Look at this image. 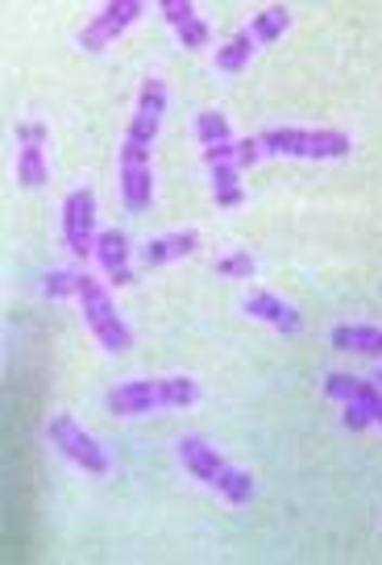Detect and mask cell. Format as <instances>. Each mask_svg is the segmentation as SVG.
I'll use <instances>...</instances> for the list:
<instances>
[{
	"label": "cell",
	"mask_w": 382,
	"mask_h": 565,
	"mask_svg": "<svg viewBox=\"0 0 382 565\" xmlns=\"http://www.w3.org/2000/svg\"><path fill=\"white\" fill-rule=\"evenodd\" d=\"M179 462H183V470L195 478V482H204V487H213V491H220V482L229 478V470H233V462H225V453L213 445V441H204V437H179Z\"/></svg>",
	"instance_id": "8"
},
{
	"label": "cell",
	"mask_w": 382,
	"mask_h": 565,
	"mask_svg": "<svg viewBox=\"0 0 382 565\" xmlns=\"http://www.w3.org/2000/svg\"><path fill=\"white\" fill-rule=\"evenodd\" d=\"M245 29L254 34L258 47H275L286 29H291V9H286V4H270V9H263V13H254Z\"/></svg>",
	"instance_id": "16"
},
{
	"label": "cell",
	"mask_w": 382,
	"mask_h": 565,
	"mask_svg": "<svg viewBox=\"0 0 382 565\" xmlns=\"http://www.w3.org/2000/svg\"><path fill=\"white\" fill-rule=\"evenodd\" d=\"M142 17H145L142 0H109L92 22L79 29V47L92 50V54H100V50L113 47L120 34H129V29L142 22Z\"/></svg>",
	"instance_id": "7"
},
{
	"label": "cell",
	"mask_w": 382,
	"mask_h": 565,
	"mask_svg": "<svg viewBox=\"0 0 382 565\" xmlns=\"http://www.w3.org/2000/svg\"><path fill=\"white\" fill-rule=\"evenodd\" d=\"M341 424L349 428V432H366V428H374V416H370V407L358 400L341 403Z\"/></svg>",
	"instance_id": "23"
},
{
	"label": "cell",
	"mask_w": 382,
	"mask_h": 565,
	"mask_svg": "<svg viewBox=\"0 0 382 565\" xmlns=\"http://www.w3.org/2000/svg\"><path fill=\"white\" fill-rule=\"evenodd\" d=\"M254 50H258L254 34H250V29H238L229 42H220V47H216V71H225V75H238V71L250 67Z\"/></svg>",
	"instance_id": "17"
},
{
	"label": "cell",
	"mask_w": 382,
	"mask_h": 565,
	"mask_svg": "<svg viewBox=\"0 0 382 565\" xmlns=\"http://www.w3.org/2000/svg\"><path fill=\"white\" fill-rule=\"evenodd\" d=\"M75 300H79L84 325H88V332L100 341V350H109V353L133 350V329L125 325V316L117 312V304H113V296H109L104 282H96L92 275H79V291H75Z\"/></svg>",
	"instance_id": "4"
},
{
	"label": "cell",
	"mask_w": 382,
	"mask_h": 565,
	"mask_svg": "<svg viewBox=\"0 0 382 565\" xmlns=\"http://www.w3.org/2000/svg\"><path fill=\"white\" fill-rule=\"evenodd\" d=\"M216 163H238V138L204 150V166H216Z\"/></svg>",
	"instance_id": "25"
},
{
	"label": "cell",
	"mask_w": 382,
	"mask_h": 565,
	"mask_svg": "<svg viewBox=\"0 0 382 565\" xmlns=\"http://www.w3.org/2000/svg\"><path fill=\"white\" fill-rule=\"evenodd\" d=\"M167 84L158 75H150L138 92V104H133V117L125 125V138H120L117 150V166H150V154H154V141H158V129H163V117H167Z\"/></svg>",
	"instance_id": "3"
},
{
	"label": "cell",
	"mask_w": 382,
	"mask_h": 565,
	"mask_svg": "<svg viewBox=\"0 0 382 565\" xmlns=\"http://www.w3.org/2000/svg\"><path fill=\"white\" fill-rule=\"evenodd\" d=\"M241 307H245V316H250V321H263V325L286 332V337L304 329V316H300V307L286 304L283 296H275V291H250Z\"/></svg>",
	"instance_id": "10"
},
{
	"label": "cell",
	"mask_w": 382,
	"mask_h": 565,
	"mask_svg": "<svg viewBox=\"0 0 382 565\" xmlns=\"http://www.w3.org/2000/svg\"><path fill=\"white\" fill-rule=\"evenodd\" d=\"M200 250V234L195 229H170V234L150 237L142 250H138V262L145 271H158V266H170V262H183Z\"/></svg>",
	"instance_id": "9"
},
{
	"label": "cell",
	"mask_w": 382,
	"mask_h": 565,
	"mask_svg": "<svg viewBox=\"0 0 382 565\" xmlns=\"http://www.w3.org/2000/svg\"><path fill=\"white\" fill-rule=\"evenodd\" d=\"M263 163V146H258V138H241L238 141V166L245 171V166H258Z\"/></svg>",
	"instance_id": "26"
},
{
	"label": "cell",
	"mask_w": 382,
	"mask_h": 565,
	"mask_svg": "<svg viewBox=\"0 0 382 565\" xmlns=\"http://www.w3.org/2000/svg\"><path fill=\"white\" fill-rule=\"evenodd\" d=\"M333 350L341 353H361V357H382V329L379 325H336L329 332Z\"/></svg>",
	"instance_id": "14"
},
{
	"label": "cell",
	"mask_w": 382,
	"mask_h": 565,
	"mask_svg": "<svg viewBox=\"0 0 382 565\" xmlns=\"http://www.w3.org/2000/svg\"><path fill=\"white\" fill-rule=\"evenodd\" d=\"M324 391H329V400H336V403H349V400L366 403L370 416H374V428H382V387L374 378H358V375H341V371H333V375L324 378Z\"/></svg>",
	"instance_id": "12"
},
{
	"label": "cell",
	"mask_w": 382,
	"mask_h": 565,
	"mask_svg": "<svg viewBox=\"0 0 382 565\" xmlns=\"http://www.w3.org/2000/svg\"><path fill=\"white\" fill-rule=\"evenodd\" d=\"M158 13L167 17L170 29H179V25H188L191 17H195V4H191V0H163Z\"/></svg>",
	"instance_id": "24"
},
{
	"label": "cell",
	"mask_w": 382,
	"mask_h": 565,
	"mask_svg": "<svg viewBox=\"0 0 382 565\" xmlns=\"http://www.w3.org/2000/svg\"><path fill=\"white\" fill-rule=\"evenodd\" d=\"M195 400H200V382L188 375L129 378L104 395L109 412H117V416H145V412H158V407H191Z\"/></svg>",
	"instance_id": "1"
},
{
	"label": "cell",
	"mask_w": 382,
	"mask_h": 565,
	"mask_svg": "<svg viewBox=\"0 0 382 565\" xmlns=\"http://www.w3.org/2000/svg\"><path fill=\"white\" fill-rule=\"evenodd\" d=\"M79 275L84 271H50L47 279H42V291H47L50 300H67L79 291Z\"/></svg>",
	"instance_id": "22"
},
{
	"label": "cell",
	"mask_w": 382,
	"mask_h": 565,
	"mask_svg": "<svg viewBox=\"0 0 382 565\" xmlns=\"http://www.w3.org/2000/svg\"><path fill=\"white\" fill-rule=\"evenodd\" d=\"M208 175H213L216 209H241V200H245V188H241V166L238 163H216V166H208Z\"/></svg>",
	"instance_id": "18"
},
{
	"label": "cell",
	"mask_w": 382,
	"mask_h": 565,
	"mask_svg": "<svg viewBox=\"0 0 382 565\" xmlns=\"http://www.w3.org/2000/svg\"><path fill=\"white\" fill-rule=\"evenodd\" d=\"M129 237L125 229H100L96 237V262H100V271L109 275V282H117V287H129V282L138 279L133 275V266H129Z\"/></svg>",
	"instance_id": "11"
},
{
	"label": "cell",
	"mask_w": 382,
	"mask_h": 565,
	"mask_svg": "<svg viewBox=\"0 0 382 565\" xmlns=\"http://www.w3.org/2000/svg\"><path fill=\"white\" fill-rule=\"evenodd\" d=\"M96 191L92 188H72L63 196V246L72 259H88L96 254Z\"/></svg>",
	"instance_id": "6"
},
{
	"label": "cell",
	"mask_w": 382,
	"mask_h": 565,
	"mask_svg": "<svg viewBox=\"0 0 382 565\" xmlns=\"http://www.w3.org/2000/svg\"><path fill=\"white\" fill-rule=\"evenodd\" d=\"M216 275H225V279H241L250 282L254 279V271H258V262H254V254L250 250H229V254H220L213 266Z\"/></svg>",
	"instance_id": "20"
},
{
	"label": "cell",
	"mask_w": 382,
	"mask_h": 565,
	"mask_svg": "<svg viewBox=\"0 0 382 565\" xmlns=\"http://www.w3.org/2000/svg\"><path fill=\"white\" fill-rule=\"evenodd\" d=\"M175 38H179V47L183 50H208L213 47V25L204 22V17H191L188 25L175 29Z\"/></svg>",
	"instance_id": "21"
},
{
	"label": "cell",
	"mask_w": 382,
	"mask_h": 565,
	"mask_svg": "<svg viewBox=\"0 0 382 565\" xmlns=\"http://www.w3.org/2000/svg\"><path fill=\"white\" fill-rule=\"evenodd\" d=\"M263 159H304V163H336L349 159L354 138L341 129H300V125H275L258 134Z\"/></svg>",
	"instance_id": "2"
},
{
	"label": "cell",
	"mask_w": 382,
	"mask_h": 565,
	"mask_svg": "<svg viewBox=\"0 0 382 565\" xmlns=\"http://www.w3.org/2000/svg\"><path fill=\"white\" fill-rule=\"evenodd\" d=\"M117 188L129 212H145L154 204V166H117Z\"/></svg>",
	"instance_id": "13"
},
{
	"label": "cell",
	"mask_w": 382,
	"mask_h": 565,
	"mask_svg": "<svg viewBox=\"0 0 382 565\" xmlns=\"http://www.w3.org/2000/svg\"><path fill=\"white\" fill-rule=\"evenodd\" d=\"M47 441L72 466H79L84 474H92V478H104V474L113 470V457H109V449L96 441L92 432L84 428V424L75 420V416H67V412H59V416H50L47 424Z\"/></svg>",
	"instance_id": "5"
},
{
	"label": "cell",
	"mask_w": 382,
	"mask_h": 565,
	"mask_svg": "<svg viewBox=\"0 0 382 565\" xmlns=\"http://www.w3.org/2000/svg\"><path fill=\"white\" fill-rule=\"evenodd\" d=\"M374 382H379V387H382V366H379V375H374Z\"/></svg>",
	"instance_id": "28"
},
{
	"label": "cell",
	"mask_w": 382,
	"mask_h": 565,
	"mask_svg": "<svg viewBox=\"0 0 382 565\" xmlns=\"http://www.w3.org/2000/svg\"><path fill=\"white\" fill-rule=\"evenodd\" d=\"M17 184H25V188H47L50 184L47 141H17Z\"/></svg>",
	"instance_id": "15"
},
{
	"label": "cell",
	"mask_w": 382,
	"mask_h": 565,
	"mask_svg": "<svg viewBox=\"0 0 382 565\" xmlns=\"http://www.w3.org/2000/svg\"><path fill=\"white\" fill-rule=\"evenodd\" d=\"M195 141L208 150V146H220V141H233V129H229V117L216 113V109H204L195 117Z\"/></svg>",
	"instance_id": "19"
},
{
	"label": "cell",
	"mask_w": 382,
	"mask_h": 565,
	"mask_svg": "<svg viewBox=\"0 0 382 565\" xmlns=\"http://www.w3.org/2000/svg\"><path fill=\"white\" fill-rule=\"evenodd\" d=\"M17 141H47V125L42 121H17Z\"/></svg>",
	"instance_id": "27"
}]
</instances>
